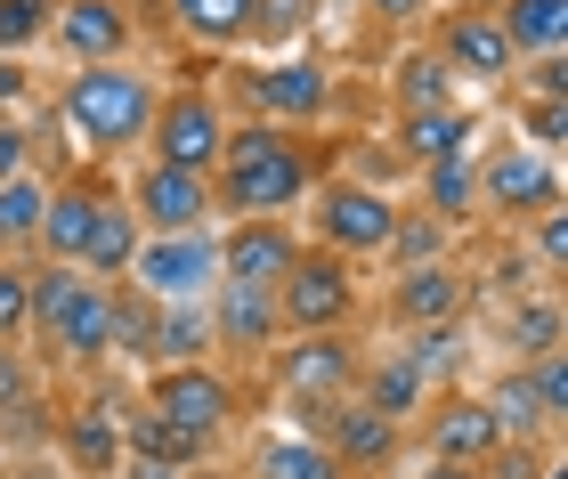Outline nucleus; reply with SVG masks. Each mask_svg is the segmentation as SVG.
<instances>
[{
    "mask_svg": "<svg viewBox=\"0 0 568 479\" xmlns=\"http://www.w3.org/2000/svg\"><path fill=\"white\" fill-rule=\"evenodd\" d=\"M106 180L98 171H73V180H49V204H41V236H33V252L41 261H82V244H90V228H98V204H106Z\"/></svg>",
    "mask_w": 568,
    "mask_h": 479,
    "instance_id": "18",
    "label": "nucleus"
},
{
    "mask_svg": "<svg viewBox=\"0 0 568 479\" xmlns=\"http://www.w3.org/2000/svg\"><path fill=\"white\" fill-rule=\"evenodd\" d=\"M203 309H212V349H227V358H268V349L284 342V317H276L268 285L220 276V285L203 293Z\"/></svg>",
    "mask_w": 568,
    "mask_h": 479,
    "instance_id": "15",
    "label": "nucleus"
},
{
    "mask_svg": "<svg viewBox=\"0 0 568 479\" xmlns=\"http://www.w3.org/2000/svg\"><path fill=\"white\" fill-rule=\"evenodd\" d=\"M560 90H568L560 58H528V73H511V98H560Z\"/></svg>",
    "mask_w": 568,
    "mask_h": 479,
    "instance_id": "42",
    "label": "nucleus"
},
{
    "mask_svg": "<svg viewBox=\"0 0 568 479\" xmlns=\"http://www.w3.org/2000/svg\"><path fill=\"white\" fill-rule=\"evenodd\" d=\"M171 9V33H187L203 49H244L252 33V0H163Z\"/></svg>",
    "mask_w": 568,
    "mask_h": 479,
    "instance_id": "32",
    "label": "nucleus"
},
{
    "mask_svg": "<svg viewBox=\"0 0 568 479\" xmlns=\"http://www.w3.org/2000/svg\"><path fill=\"white\" fill-rule=\"evenodd\" d=\"M552 456H560V447H511V439H504L496 456L479 463V479H545V463H552Z\"/></svg>",
    "mask_w": 568,
    "mask_h": 479,
    "instance_id": "39",
    "label": "nucleus"
},
{
    "mask_svg": "<svg viewBox=\"0 0 568 479\" xmlns=\"http://www.w3.org/2000/svg\"><path fill=\"white\" fill-rule=\"evenodd\" d=\"M366 9H374L382 24H423V17L438 9V0H366Z\"/></svg>",
    "mask_w": 568,
    "mask_h": 479,
    "instance_id": "45",
    "label": "nucleus"
},
{
    "mask_svg": "<svg viewBox=\"0 0 568 479\" xmlns=\"http://www.w3.org/2000/svg\"><path fill=\"white\" fill-rule=\"evenodd\" d=\"M24 98H33V73H24V58H0V114H17Z\"/></svg>",
    "mask_w": 568,
    "mask_h": 479,
    "instance_id": "44",
    "label": "nucleus"
},
{
    "mask_svg": "<svg viewBox=\"0 0 568 479\" xmlns=\"http://www.w3.org/2000/svg\"><path fill=\"white\" fill-rule=\"evenodd\" d=\"M398 195L382 187H357V180H317V195H308V244L333 252V261H390V236H398Z\"/></svg>",
    "mask_w": 568,
    "mask_h": 479,
    "instance_id": "4",
    "label": "nucleus"
},
{
    "mask_svg": "<svg viewBox=\"0 0 568 479\" xmlns=\"http://www.w3.org/2000/svg\"><path fill=\"white\" fill-rule=\"evenodd\" d=\"M301 252L293 220H227L220 228V276H244V285H276Z\"/></svg>",
    "mask_w": 568,
    "mask_h": 479,
    "instance_id": "19",
    "label": "nucleus"
},
{
    "mask_svg": "<svg viewBox=\"0 0 568 479\" xmlns=\"http://www.w3.org/2000/svg\"><path fill=\"white\" fill-rule=\"evenodd\" d=\"M41 204H49V171H17V180H0V261H24V252H33Z\"/></svg>",
    "mask_w": 568,
    "mask_h": 479,
    "instance_id": "31",
    "label": "nucleus"
},
{
    "mask_svg": "<svg viewBox=\"0 0 568 479\" xmlns=\"http://www.w3.org/2000/svg\"><path fill=\"white\" fill-rule=\"evenodd\" d=\"M317 180H333V155H317L301 131L276 122H227V146L212 163V212L227 220H293Z\"/></svg>",
    "mask_w": 568,
    "mask_h": 479,
    "instance_id": "1",
    "label": "nucleus"
},
{
    "mask_svg": "<svg viewBox=\"0 0 568 479\" xmlns=\"http://www.w3.org/2000/svg\"><path fill=\"white\" fill-rule=\"evenodd\" d=\"M528 374V390H536V407H545L552 422L568 415V366H560V349H552V358H536V366H520Z\"/></svg>",
    "mask_w": 568,
    "mask_h": 479,
    "instance_id": "40",
    "label": "nucleus"
},
{
    "mask_svg": "<svg viewBox=\"0 0 568 479\" xmlns=\"http://www.w3.org/2000/svg\"><path fill=\"white\" fill-rule=\"evenodd\" d=\"M423 212L463 228V220H479V180H471V155H447V163H423Z\"/></svg>",
    "mask_w": 568,
    "mask_h": 479,
    "instance_id": "33",
    "label": "nucleus"
},
{
    "mask_svg": "<svg viewBox=\"0 0 568 479\" xmlns=\"http://www.w3.org/2000/svg\"><path fill=\"white\" fill-rule=\"evenodd\" d=\"M49 49H58L65 65H122L139 49L131 0H58V17H49Z\"/></svg>",
    "mask_w": 568,
    "mask_h": 479,
    "instance_id": "14",
    "label": "nucleus"
},
{
    "mask_svg": "<svg viewBox=\"0 0 568 479\" xmlns=\"http://www.w3.org/2000/svg\"><path fill=\"white\" fill-rule=\"evenodd\" d=\"M24 268L33 261H0V349L24 342Z\"/></svg>",
    "mask_w": 568,
    "mask_h": 479,
    "instance_id": "38",
    "label": "nucleus"
},
{
    "mask_svg": "<svg viewBox=\"0 0 568 479\" xmlns=\"http://www.w3.org/2000/svg\"><path fill=\"white\" fill-rule=\"evenodd\" d=\"M357 398H366L374 415H390L398 431H406V422L430 407V383H423V366L406 358V349H382V358L357 366Z\"/></svg>",
    "mask_w": 568,
    "mask_h": 479,
    "instance_id": "22",
    "label": "nucleus"
},
{
    "mask_svg": "<svg viewBox=\"0 0 568 479\" xmlns=\"http://www.w3.org/2000/svg\"><path fill=\"white\" fill-rule=\"evenodd\" d=\"M154 106H163V82H154L146 65H73L65 82H58V114L73 139H82V155L98 163H122V155H139L146 131H154Z\"/></svg>",
    "mask_w": 568,
    "mask_h": 479,
    "instance_id": "2",
    "label": "nucleus"
},
{
    "mask_svg": "<svg viewBox=\"0 0 568 479\" xmlns=\"http://www.w3.org/2000/svg\"><path fill=\"white\" fill-rule=\"evenodd\" d=\"M139 244H146V228H139V212L122 204V187L106 195V204H98V228H90V244H82V268L90 285H122V276H131V261H139Z\"/></svg>",
    "mask_w": 568,
    "mask_h": 479,
    "instance_id": "20",
    "label": "nucleus"
},
{
    "mask_svg": "<svg viewBox=\"0 0 568 479\" xmlns=\"http://www.w3.org/2000/svg\"><path fill=\"white\" fill-rule=\"evenodd\" d=\"M479 398H487V415H496V439H511V447H552L560 422L536 407V390H528V374H520V366H511L496 390H479Z\"/></svg>",
    "mask_w": 568,
    "mask_h": 479,
    "instance_id": "29",
    "label": "nucleus"
},
{
    "mask_svg": "<svg viewBox=\"0 0 568 479\" xmlns=\"http://www.w3.org/2000/svg\"><path fill=\"white\" fill-rule=\"evenodd\" d=\"M268 366H276L284 407H325V398H349V390H357L366 349H357L349 334H284V342L268 349Z\"/></svg>",
    "mask_w": 568,
    "mask_h": 479,
    "instance_id": "10",
    "label": "nucleus"
},
{
    "mask_svg": "<svg viewBox=\"0 0 568 479\" xmlns=\"http://www.w3.org/2000/svg\"><path fill=\"white\" fill-rule=\"evenodd\" d=\"M236 98H244V122H276V131H317V122L342 114V82H333L325 58L236 65Z\"/></svg>",
    "mask_w": 568,
    "mask_h": 479,
    "instance_id": "3",
    "label": "nucleus"
},
{
    "mask_svg": "<svg viewBox=\"0 0 568 479\" xmlns=\"http://www.w3.org/2000/svg\"><path fill=\"white\" fill-rule=\"evenodd\" d=\"M528 236H536V261H545V276L568 261V220L560 212H545V220H528Z\"/></svg>",
    "mask_w": 568,
    "mask_h": 479,
    "instance_id": "43",
    "label": "nucleus"
},
{
    "mask_svg": "<svg viewBox=\"0 0 568 479\" xmlns=\"http://www.w3.org/2000/svg\"><path fill=\"white\" fill-rule=\"evenodd\" d=\"M58 358H65V366L114 358V285H90V276H82V293H73V317H65V334H58Z\"/></svg>",
    "mask_w": 568,
    "mask_h": 479,
    "instance_id": "25",
    "label": "nucleus"
},
{
    "mask_svg": "<svg viewBox=\"0 0 568 479\" xmlns=\"http://www.w3.org/2000/svg\"><path fill=\"white\" fill-rule=\"evenodd\" d=\"M122 204L139 212L146 236H195V228H220L212 180H195V171H171V163H139L131 187H122Z\"/></svg>",
    "mask_w": 568,
    "mask_h": 479,
    "instance_id": "13",
    "label": "nucleus"
},
{
    "mask_svg": "<svg viewBox=\"0 0 568 479\" xmlns=\"http://www.w3.org/2000/svg\"><path fill=\"white\" fill-rule=\"evenodd\" d=\"M415 479H479V463H415Z\"/></svg>",
    "mask_w": 568,
    "mask_h": 479,
    "instance_id": "46",
    "label": "nucleus"
},
{
    "mask_svg": "<svg viewBox=\"0 0 568 479\" xmlns=\"http://www.w3.org/2000/svg\"><path fill=\"white\" fill-rule=\"evenodd\" d=\"M382 309H390V325H406V334H430V325H463V309H471V268H463V261L398 268V285L382 293Z\"/></svg>",
    "mask_w": 568,
    "mask_h": 479,
    "instance_id": "16",
    "label": "nucleus"
},
{
    "mask_svg": "<svg viewBox=\"0 0 568 479\" xmlns=\"http://www.w3.org/2000/svg\"><path fill=\"white\" fill-rule=\"evenodd\" d=\"M308 33V0H252V33L244 49H284Z\"/></svg>",
    "mask_w": 568,
    "mask_h": 479,
    "instance_id": "36",
    "label": "nucleus"
},
{
    "mask_svg": "<svg viewBox=\"0 0 568 479\" xmlns=\"http://www.w3.org/2000/svg\"><path fill=\"white\" fill-rule=\"evenodd\" d=\"M146 415L212 456L227 439V422H236V383H227L220 366H154L146 374Z\"/></svg>",
    "mask_w": 568,
    "mask_h": 479,
    "instance_id": "7",
    "label": "nucleus"
},
{
    "mask_svg": "<svg viewBox=\"0 0 568 479\" xmlns=\"http://www.w3.org/2000/svg\"><path fill=\"white\" fill-rule=\"evenodd\" d=\"M496 415L479 390H430L423 407V463H487L496 456Z\"/></svg>",
    "mask_w": 568,
    "mask_h": 479,
    "instance_id": "17",
    "label": "nucleus"
},
{
    "mask_svg": "<svg viewBox=\"0 0 568 479\" xmlns=\"http://www.w3.org/2000/svg\"><path fill=\"white\" fill-rule=\"evenodd\" d=\"M471 180H479V212L511 220V228L560 212V155H536L528 139H496L487 155H471Z\"/></svg>",
    "mask_w": 568,
    "mask_h": 479,
    "instance_id": "6",
    "label": "nucleus"
},
{
    "mask_svg": "<svg viewBox=\"0 0 568 479\" xmlns=\"http://www.w3.org/2000/svg\"><path fill=\"white\" fill-rule=\"evenodd\" d=\"M220 349H212V309L203 300H163L146 325V374L154 366H212Z\"/></svg>",
    "mask_w": 568,
    "mask_h": 479,
    "instance_id": "21",
    "label": "nucleus"
},
{
    "mask_svg": "<svg viewBox=\"0 0 568 479\" xmlns=\"http://www.w3.org/2000/svg\"><path fill=\"white\" fill-rule=\"evenodd\" d=\"M252 479H342V463L308 431H261L252 439Z\"/></svg>",
    "mask_w": 568,
    "mask_h": 479,
    "instance_id": "30",
    "label": "nucleus"
},
{
    "mask_svg": "<svg viewBox=\"0 0 568 479\" xmlns=\"http://www.w3.org/2000/svg\"><path fill=\"white\" fill-rule=\"evenodd\" d=\"M293 431H308L325 447L333 463H342V479H382L398 456H406V431L390 415H374L366 398H325V407H293Z\"/></svg>",
    "mask_w": 568,
    "mask_h": 479,
    "instance_id": "5",
    "label": "nucleus"
},
{
    "mask_svg": "<svg viewBox=\"0 0 568 479\" xmlns=\"http://www.w3.org/2000/svg\"><path fill=\"white\" fill-rule=\"evenodd\" d=\"M268 293H276L284 334H342V325L357 317V268L333 261V252H317V244H301L293 268H284Z\"/></svg>",
    "mask_w": 568,
    "mask_h": 479,
    "instance_id": "8",
    "label": "nucleus"
},
{
    "mask_svg": "<svg viewBox=\"0 0 568 479\" xmlns=\"http://www.w3.org/2000/svg\"><path fill=\"white\" fill-rule=\"evenodd\" d=\"M390 106L398 114H455L463 106V90H455V73L438 65V49H406L390 65Z\"/></svg>",
    "mask_w": 568,
    "mask_h": 479,
    "instance_id": "26",
    "label": "nucleus"
},
{
    "mask_svg": "<svg viewBox=\"0 0 568 479\" xmlns=\"http://www.w3.org/2000/svg\"><path fill=\"white\" fill-rule=\"evenodd\" d=\"M390 139H398V155H406V163H415V171H423V163H447V155H471V139H479V122H471V114H463V106H455V114H398V131H390Z\"/></svg>",
    "mask_w": 568,
    "mask_h": 479,
    "instance_id": "28",
    "label": "nucleus"
},
{
    "mask_svg": "<svg viewBox=\"0 0 568 479\" xmlns=\"http://www.w3.org/2000/svg\"><path fill=\"white\" fill-rule=\"evenodd\" d=\"M511 122L528 131V146H536V155H560V139H568L560 98H511Z\"/></svg>",
    "mask_w": 568,
    "mask_h": 479,
    "instance_id": "37",
    "label": "nucleus"
},
{
    "mask_svg": "<svg viewBox=\"0 0 568 479\" xmlns=\"http://www.w3.org/2000/svg\"><path fill=\"white\" fill-rule=\"evenodd\" d=\"M49 17H58V0H0V58L41 49L49 41Z\"/></svg>",
    "mask_w": 568,
    "mask_h": 479,
    "instance_id": "35",
    "label": "nucleus"
},
{
    "mask_svg": "<svg viewBox=\"0 0 568 479\" xmlns=\"http://www.w3.org/2000/svg\"><path fill=\"white\" fill-rule=\"evenodd\" d=\"M58 456L82 471V479H114V471H122V422H114L106 407L65 415V422H58Z\"/></svg>",
    "mask_w": 568,
    "mask_h": 479,
    "instance_id": "24",
    "label": "nucleus"
},
{
    "mask_svg": "<svg viewBox=\"0 0 568 479\" xmlns=\"http://www.w3.org/2000/svg\"><path fill=\"white\" fill-rule=\"evenodd\" d=\"M122 479H187V471H171V463H122Z\"/></svg>",
    "mask_w": 568,
    "mask_h": 479,
    "instance_id": "47",
    "label": "nucleus"
},
{
    "mask_svg": "<svg viewBox=\"0 0 568 479\" xmlns=\"http://www.w3.org/2000/svg\"><path fill=\"white\" fill-rule=\"evenodd\" d=\"M447 220H430V212H398V236H390V261L398 268H423V261H447Z\"/></svg>",
    "mask_w": 568,
    "mask_h": 479,
    "instance_id": "34",
    "label": "nucleus"
},
{
    "mask_svg": "<svg viewBox=\"0 0 568 479\" xmlns=\"http://www.w3.org/2000/svg\"><path fill=\"white\" fill-rule=\"evenodd\" d=\"M504 358L511 366H536V358H552L560 349V293L552 285H536V293H520V300H504Z\"/></svg>",
    "mask_w": 568,
    "mask_h": 479,
    "instance_id": "23",
    "label": "nucleus"
},
{
    "mask_svg": "<svg viewBox=\"0 0 568 479\" xmlns=\"http://www.w3.org/2000/svg\"><path fill=\"white\" fill-rule=\"evenodd\" d=\"M9 479H65V471H9Z\"/></svg>",
    "mask_w": 568,
    "mask_h": 479,
    "instance_id": "48",
    "label": "nucleus"
},
{
    "mask_svg": "<svg viewBox=\"0 0 568 479\" xmlns=\"http://www.w3.org/2000/svg\"><path fill=\"white\" fill-rule=\"evenodd\" d=\"M496 24H504V41H511V58H560V41H568V0H496Z\"/></svg>",
    "mask_w": 568,
    "mask_h": 479,
    "instance_id": "27",
    "label": "nucleus"
},
{
    "mask_svg": "<svg viewBox=\"0 0 568 479\" xmlns=\"http://www.w3.org/2000/svg\"><path fill=\"white\" fill-rule=\"evenodd\" d=\"M430 49H438V65L455 73V90H504L511 73H520V58H511V41L496 24V0H487V9H447Z\"/></svg>",
    "mask_w": 568,
    "mask_h": 479,
    "instance_id": "12",
    "label": "nucleus"
},
{
    "mask_svg": "<svg viewBox=\"0 0 568 479\" xmlns=\"http://www.w3.org/2000/svg\"><path fill=\"white\" fill-rule=\"evenodd\" d=\"M139 300H203L220 285V228H195V236H146L139 244V261H131V276H122Z\"/></svg>",
    "mask_w": 568,
    "mask_h": 479,
    "instance_id": "11",
    "label": "nucleus"
},
{
    "mask_svg": "<svg viewBox=\"0 0 568 479\" xmlns=\"http://www.w3.org/2000/svg\"><path fill=\"white\" fill-rule=\"evenodd\" d=\"M227 146V106L212 82L195 90H163V106H154V131H146V163H171V171H195V180H212Z\"/></svg>",
    "mask_w": 568,
    "mask_h": 479,
    "instance_id": "9",
    "label": "nucleus"
},
{
    "mask_svg": "<svg viewBox=\"0 0 568 479\" xmlns=\"http://www.w3.org/2000/svg\"><path fill=\"white\" fill-rule=\"evenodd\" d=\"M33 122H17V114H0V180H17V171H33Z\"/></svg>",
    "mask_w": 568,
    "mask_h": 479,
    "instance_id": "41",
    "label": "nucleus"
}]
</instances>
